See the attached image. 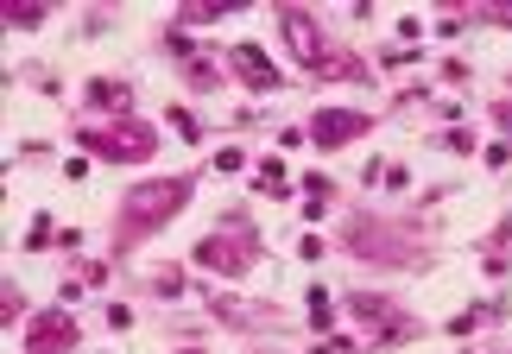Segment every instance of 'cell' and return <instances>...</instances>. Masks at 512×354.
I'll use <instances>...</instances> for the list:
<instances>
[{
	"mask_svg": "<svg viewBox=\"0 0 512 354\" xmlns=\"http://www.w3.org/2000/svg\"><path fill=\"white\" fill-rule=\"evenodd\" d=\"M361 127H367L361 114H323V121H317V140H323V146H342V140H354Z\"/></svg>",
	"mask_w": 512,
	"mask_h": 354,
	"instance_id": "5",
	"label": "cell"
},
{
	"mask_svg": "<svg viewBox=\"0 0 512 354\" xmlns=\"http://www.w3.org/2000/svg\"><path fill=\"white\" fill-rule=\"evenodd\" d=\"M203 260H209V266L241 272V266H247V234H234V241H228V234H222V241H209V247H203Z\"/></svg>",
	"mask_w": 512,
	"mask_h": 354,
	"instance_id": "4",
	"label": "cell"
},
{
	"mask_svg": "<svg viewBox=\"0 0 512 354\" xmlns=\"http://www.w3.org/2000/svg\"><path fill=\"white\" fill-rule=\"evenodd\" d=\"M234 64L247 70V83H253V89H266V83H272V64H266L260 51H247V45H241V51H234Z\"/></svg>",
	"mask_w": 512,
	"mask_h": 354,
	"instance_id": "6",
	"label": "cell"
},
{
	"mask_svg": "<svg viewBox=\"0 0 512 354\" xmlns=\"http://www.w3.org/2000/svg\"><path fill=\"white\" fill-rule=\"evenodd\" d=\"M32 342H38V348H64V342H70V323H64V317H45Z\"/></svg>",
	"mask_w": 512,
	"mask_h": 354,
	"instance_id": "7",
	"label": "cell"
},
{
	"mask_svg": "<svg viewBox=\"0 0 512 354\" xmlns=\"http://www.w3.org/2000/svg\"><path fill=\"white\" fill-rule=\"evenodd\" d=\"M83 140L95 152H108V159H146V152H152V133H140V127H133V133H83Z\"/></svg>",
	"mask_w": 512,
	"mask_h": 354,
	"instance_id": "2",
	"label": "cell"
},
{
	"mask_svg": "<svg viewBox=\"0 0 512 354\" xmlns=\"http://www.w3.org/2000/svg\"><path fill=\"white\" fill-rule=\"evenodd\" d=\"M190 196V184H159V190H133L127 196V222H159V215H171L177 203Z\"/></svg>",
	"mask_w": 512,
	"mask_h": 354,
	"instance_id": "1",
	"label": "cell"
},
{
	"mask_svg": "<svg viewBox=\"0 0 512 354\" xmlns=\"http://www.w3.org/2000/svg\"><path fill=\"white\" fill-rule=\"evenodd\" d=\"M285 32H291V45H298L304 64H323V38H317V26H310L304 13H285Z\"/></svg>",
	"mask_w": 512,
	"mask_h": 354,
	"instance_id": "3",
	"label": "cell"
}]
</instances>
